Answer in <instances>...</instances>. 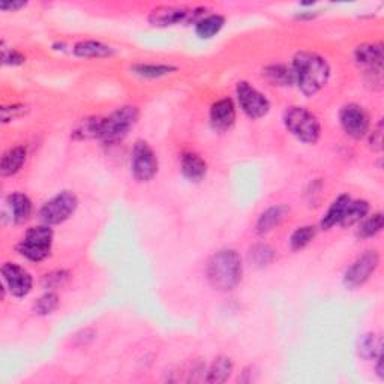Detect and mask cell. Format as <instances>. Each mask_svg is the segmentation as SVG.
I'll list each match as a JSON object with an SVG mask.
<instances>
[{
    "label": "cell",
    "instance_id": "12",
    "mask_svg": "<svg viewBox=\"0 0 384 384\" xmlns=\"http://www.w3.org/2000/svg\"><path fill=\"white\" fill-rule=\"evenodd\" d=\"M354 61L365 70L372 75V80L376 79L378 83H381V74H383V61H384V51H383V44H362L356 50H354Z\"/></svg>",
    "mask_w": 384,
    "mask_h": 384
},
{
    "label": "cell",
    "instance_id": "10",
    "mask_svg": "<svg viewBox=\"0 0 384 384\" xmlns=\"http://www.w3.org/2000/svg\"><path fill=\"white\" fill-rule=\"evenodd\" d=\"M380 264L377 251H367L351 263L344 275V284L349 288H358L367 282Z\"/></svg>",
    "mask_w": 384,
    "mask_h": 384
},
{
    "label": "cell",
    "instance_id": "21",
    "mask_svg": "<svg viewBox=\"0 0 384 384\" xmlns=\"http://www.w3.org/2000/svg\"><path fill=\"white\" fill-rule=\"evenodd\" d=\"M233 369H234V365L232 359L227 356H219L214 360L212 365H210L205 381L214 383V384L225 383L230 377H232Z\"/></svg>",
    "mask_w": 384,
    "mask_h": 384
},
{
    "label": "cell",
    "instance_id": "20",
    "mask_svg": "<svg viewBox=\"0 0 384 384\" xmlns=\"http://www.w3.org/2000/svg\"><path fill=\"white\" fill-rule=\"evenodd\" d=\"M8 205L11 207L13 219L17 224H23L31 218L32 215V201L23 192H13L11 195H8Z\"/></svg>",
    "mask_w": 384,
    "mask_h": 384
},
{
    "label": "cell",
    "instance_id": "2",
    "mask_svg": "<svg viewBox=\"0 0 384 384\" xmlns=\"http://www.w3.org/2000/svg\"><path fill=\"white\" fill-rule=\"evenodd\" d=\"M242 258L234 249H221L210 257L206 267V276L214 288L230 291L242 280Z\"/></svg>",
    "mask_w": 384,
    "mask_h": 384
},
{
    "label": "cell",
    "instance_id": "27",
    "mask_svg": "<svg viewBox=\"0 0 384 384\" xmlns=\"http://www.w3.org/2000/svg\"><path fill=\"white\" fill-rule=\"evenodd\" d=\"M381 351H383V344H381V339L377 338L376 333H367L362 336L359 341L358 353L363 360L376 359Z\"/></svg>",
    "mask_w": 384,
    "mask_h": 384
},
{
    "label": "cell",
    "instance_id": "34",
    "mask_svg": "<svg viewBox=\"0 0 384 384\" xmlns=\"http://www.w3.org/2000/svg\"><path fill=\"white\" fill-rule=\"evenodd\" d=\"M369 147L374 152H381L383 149V120H380L377 127L372 129L369 137Z\"/></svg>",
    "mask_w": 384,
    "mask_h": 384
},
{
    "label": "cell",
    "instance_id": "9",
    "mask_svg": "<svg viewBox=\"0 0 384 384\" xmlns=\"http://www.w3.org/2000/svg\"><path fill=\"white\" fill-rule=\"evenodd\" d=\"M203 11V8L189 9L185 6H158L150 13L149 22L158 27H167L191 22L197 23Z\"/></svg>",
    "mask_w": 384,
    "mask_h": 384
},
{
    "label": "cell",
    "instance_id": "25",
    "mask_svg": "<svg viewBox=\"0 0 384 384\" xmlns=\"http://www.w3.org/2000/svg\"><path fill=\"white\" fill-rule=\"evenodd\" d=\"M131 71L138 77H143V79H159V77L175 72L176 66L164 63H137L132 66Z\"/></svg>",
    "mask_w": 384,
    "mask_h": 384
},
{
    "label": "cell",
    "instance_id": "24",
    "mask_svg": "<svg viewBox=\"0 0 384 384\" xmlns=\"http://www.w3.org/2000/svg\"><path fill=\"white\" fill-rule=\"evenodd\" d=\"M350 200H351V197L349 194H342L333 201V203L330 205V207L328 209V212L324 214L321 223H320L323 230H329L333 225L339 224V221L344 215V210H345V207H347V205L350 203Z\"/></svg>",
    "mask_w": 384,
    "mask_h": 384
},
{
    "label": "cell",
    "instance_id": "32",
    "mask_svg": "<svg viewBox=\"0 0 384 384\" xmlns=\"http://www.w3.org/2000/svg\"><path fill=\"white\" fill-rule=\"evenodd\" d=\"M70 280V273L66 271H54L47 273L42 280L44 288H59Z\"/></svg>",
    "mask_w": 384,
    "mask_h": 384
},
{
    "label": "cell",
    "instance_id": "8",
    "mask_svg": "<svg viewBox=\"0 0 384 384\" xmlns=\"http://www.w3.org/2000/svg\"><path fill=\"white\" fill-rule=\"evenodd\" d=\"M236 95L240 109L243 110L249 119H260L271 110V102L266 98V95L255 89L248 81L237 83Z\"/></svg>",
    "mask_w": 384,
    "mask_h": 384
},
{
    "label": "cell",
    "instance_id": "28",
    "mask_svg": "<svg viewBox=\"0 0 384 384\" xmlns=\"http://www.w3.org/2000/svg\"><path fill=\"white\" fill-rule=\"evenodd\" d=\"M384 225V219H383V214L377 212L368 218L362 219V224L358 228V237L360 239H369L377 236Z\"/></svg>",
    "mask_w": 384,
    "mask_h": 384
},
{
    "label": "cell",
    "instance_id": "13",
    "mask_svg": "<svg viewBox=\"0 0 384 384\" xmlns=\"http://www.w3.org/2000/svg\"><path fill=\"white\" fill-rule=\"evenodd\" d=\"M2 280L3 285L15 297H24L32 291V275L17 263H5L2 266Z\"/></svg>",
    "mask_w": 384,
    "mask_h": 384
},
{
    "label": "cell",
    "instance_id": "29",
    "mask_svg": "<svg viewBox=\"0 0 384 384\" xmlns=\"http://www.w3.org/2000/svg\"><path fill=\"white\" fill-rule=\"evenodd\" d=\"M317 234V228L314 225H303L294 230L290 237V246L293 251H302L308 246Z\"/></svg>",
    "mask_w": 384,
    "mask_h": 384
},
{
    "label": "cell",
    "instance_id": "11",
    "mask_svg": "<svg viewBox=\"0 0 384 384\" xmlns=\"http://www.w3.org/2000/svg\"><path fill=\"white\" fill-rule=\"evenodd\" d=\"M339 120L344 131L353 138H362L369 131V114L359 104H347L339 111Z\"/></svg>",
    "mask_w": 384,
    "mask_h": 384
},
{
    "label": "cell",
    "instance_id": "35",
    "mask_svg": "<svg viewBox=\"0 0 384 384\" xmlns=\"http://www.w3.org/2000/svg\"><path fill=\"white\" fill-rule=\"evenodd\" d=\"M26 113V107L23 105H11V107H3L2 109V119L3 122L14 120L15 118H20Z\"/></svg>",
    "mask_w": 384,
    "mask_h": 384
},
{
    "label": "cell",
    "instance_id": "18",
    "mask_svg": "<svg viewBox=\"0 0 384 384\" xmlns=\"http://www.w3.org/2000/svg\"><path fill=\"white\" fill-rule=\"evenodd\" d=\"M75 56L86 57V59H101V57H110L114 54V48L101 41H80L72 48Z\"/></svg>",
    "mask_w": 384,
    "mask_h": 384
},
{
    "label": "cell",
    "instance_id": "36",
    "mask_svg": "<svg viewBox=\"0 0 384 384\" xmlns=\"http://www.w3.org/2000/svg\"><path fill=\"white\" fill-rule=\"evenodd\" d=\"M27 3L26 2H2L0 3V9H2V11H18V9H22L24 8Z\"/></svg>",
    "mask_w": 384,
    "mask_h": 384
},
{
    "label": "cell",
    "instance_id": "17",
    "mask_svg": "<svg viewBox=\"0 0 384 384\" xmlns=\"http://www.w3.org/2000/svg\"><path fill=\"white\" fill-rule=\"evenodd\" d=\"M288 212H290V209H288L285 205H278V206L269 207L260 216H258L257 225H255L257 233L266 234L269 232H272L273 228H276L282 223L285 216L288 215Z\"/></svg>",
    "mask_w": 384,
    "mask_h": 384
},
{
    "label": "cell",
    "instance_id": "6",
    "mask_svg": "<svg viewBox=\"0 0 384 384\" xmlns=\"http://www.w3.org/2000/svg\"><path fill=\"white\" fill-rule=\"evenodd\" d=\"M79 207V198L72 191H62L44 203L40 218L45 225H57L68 221Z\"/></svg>",
    "mask_w": 384,
    "mask_h": 384
},
{
    "label": "cell",
    "instance_id": "7",
    "mask_svg": "<svg viewBox=\"0 0 384 384\" xmlns=\"http://www.w3.org/2000/svg\"><path fill=\"white\" fill-rule=\"evenodd\" d=\"M159 168V161L155 150L150 144L138 140L136 141L131 153V171L132 176L138 182H149L157 176Z\"/></svg>",
    "mask_w": 384,
    "mask_h": 384
},
{
    "label": "cell",
    "instance_id": "19",
    "mask_svg": "<svg viewBox=\"0 0 384 384\" xmlns=\"http://www.w3.org/2000/svg\"><path fill=\"white\" fill-rule=\"evenodd\" d=\"M27 158V150L24 146H15L8 149L0 162V173L2 176H13L22 170Z\"/></svg>",
    "mask_w": 384,
    "mask_h": 384
},
{
    "label": "cell",
    "instance_id": "26",
    "mask_svg": "<svg viewBox=\"0 0 384 384\" xmlns=\"http://www.w3.org/2000/svg\"><path fill=\"white\" fill-rule=\"evenodd\" d=\"M101 119L102 118H88L83 119L77 128L72 131L75 140H99L101 134Z\"/></svg>",
    "mask_w": 384,
    "mask_h": 384
},
{
    "label": "cell",
    "instance_id": "16",
    "mask_svg": "<svg viewBox=\"0 0 384 384\" xmlns=\"http://www.w3.org/2000/svg\"><path fill=\"white\" fill-rule=\"evenodd\" d=\"M263 79L272 86L278 88H290L296 83L293 68L284 63L269 65L263 70Z\"/></svg>",
    "mask_w": 384,
    "mask_h": 384
},
{
    "label": "cell",
    "instance_id": "3",
    "mask_svg": "<svg viewBox=\"0 0 384 384\" xmlns=\"http://www.w3.org/2000/svg\"><path fill=\"white\" fill-rule=\"evenodd\" d=\"M284 125L288 132L306 144H315L321 137V125L314 113L299 105L288 107L284 113Z\"/></svg>",
    "mask_w": 384,
    "mask_h": 384
},
{
    "label": "cell",
    "instance_id": "1",
    "mask_svg": "<svg viewBox=\"0 0 384 384\" xmlns=\"http://www.w3.org/2000/svg\"><path fill=\"white\" fill-rule=\"evenodd\" d=\"M293 72L303 95L319 93L330 79V66L323 56L314 51H299L293 59Z\"/></svg>",
    "mask_w": 384,
    "mask_h": 384
},
{
    "label": "cell",
    "instance_id": "31",
    "mask_svg": "<svg viewBox=\"0 0 384 384\" xmlns=\"http://www.w3.org/2000/svg\"><path fill=\"white\" fill-rule=\"evenodd\" d=\"M57 306H59V296L53 291H48L36 301V303L33 305V311L38 315H48L51 314Z\"/></svg>",
    "mask_w": 384,
    "mask_h": 384
},
{
    "label": "cell",
    "instance_id": "22",
    "mask_svg": "<svg viewBox=\"0 0 384 384\" xmlns=\"http://www.w3.org/2000/svg\"><path fill=\"white\" fill-rule=\"evenodd\" d=\"M369 212V203L365 200H350L344 210V215L339 221L341 227H351L354 224L360 223L363 218H367Z\"/></svg>",
    "mask_w": 384,
    "mask_h": 384
},
{
    "label": "cell",
    "instance_id": "23",
    "mask_svg": "<svg viewBox=\"0 0 384 384\" xmlns=\"http://www.w3.org/2000/svg\"><path fill=\"white\" fill-rule=\"evenodd\" d=\"M225 24V18L219 14L201 17L195 23V33L201 40H210L221 32Z\"/></svg>",
    "mask_w": 384,
    "mask_h": 384
},
{
    "label": "cell",
    "instance_id": "15",
    "mask_svg": "<svg viewBox=\"0 0 384 384\" xmlns=\"http://www.w3.org/2000/svg\"><path fill=\"white\" fill-rule=\"evenodd\" d=\"M180 170L191 182H201L207 175V162L195 152H184L180 157Z\"/></svg>",
    "mask_w": 384,
    "mask_h": 384
},
{
    "label": "cell",
    "instance_id": "14",
    "mask_svg": "<svg viewBox=\"0 0 384 384\" xmlns=\"http://www.w3.org/2000/svg\"><path fill=\"white\" fill-rule=\"evenodd\" d=\"M236 122V107L233 99L221 98L210 107V123L215 131L225 132Z\"/></svg>",
    "mask_w": 384,
    "mask_h": 384
},
{
    "label": "cell",
    "instance_id": "4",
    "mask_svg": "<svg viewBox=\"0 0 384 384\" xmlns=\"http://www.w3.org/2000/svg\"><path fill=\"white\" fill-rule=\"evenodd\" d=\"M138 118L140 111L136 105H123V107L114 110L109 116L101 119L99 140L109 144L120 141L136 127Z\"/></svg>",
    "mask_w": 384,
    "mask_h": 384
},
{
    "label": "cell",
    "instance_id": "37",
    "mask_svg": "<svg viewBox=\"0 0 384 384\" xmlns=\"http://www.w3.org/2000/svg\"><path fill=\"white\" fill-rule=\"evenodd\" d=\"M377 359V367H376V371L378 374L380 378H384V369H383V351L378 354V356L376 358Z\"/></svg>",
    "mask_w": 384,
    "mask_h": 384
},
{
    "label": "cell",
    "instance_id": "30",
    "mask_svg": "<svg viewBox=\"0 0 384 384\" xmlns=\"http://www.w3.org/2000/svg\"><path fill=\"white\" fill-rule=\"evenodd\" d=\"M249 258L257 267H264L273 262L275 251L266 243H257L249 249Z\"/></svg>",
    "mask_w": 384,
    "mask_h": 384
},
{
    "label": "cell",
    "instance_id": "5",
    "mask_svg": "<svg viewBox=\"0 0 384 384\" xmlns=\"http://www.w3.org/2000/svg\"><path fill=\"white\" fill-rule=\"evenodd\" d=\"M54 233L50 225H38L29 228L22 242L17 245V251L20 255L31 262H42L51 254Z\"/></svg>",
    "mask_w": 384,
    "mask_h": 384
},
{
    "label": "cell",
    "instance_id": "33",
    "mask_svg": "<svg viewBox=\"0 0 384 384\" xmlns=\"http://www.w3.org/2000/svg\"><path fill=\"white\" fill-rule=\"evenodd\" d=\"M2 62L8 66H18L26 62V56L14 48H6L5 44H2Z\"/></svg>",
    "mask_w": 384,
    "mask_h": 384
}]
</instances>
